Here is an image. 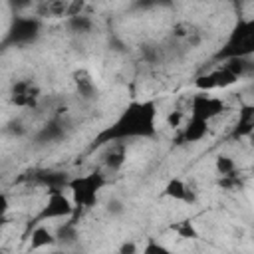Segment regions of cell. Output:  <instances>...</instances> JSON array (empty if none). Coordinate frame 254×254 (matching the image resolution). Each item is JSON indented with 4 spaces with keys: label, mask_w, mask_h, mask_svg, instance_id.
Listing matches in <instances>:
<instances>
[{
    "label": "cell",
    "mask_w": 254,
    "mask_h": 254,
    "mask_svg": "<svg viewBox=\"0 0 254 254\" xmlns=\"http://www.w3.org/2000/svg\"><path fill=\"white\" fill-rule=\"evenodd\" d=\"M42 97V87L36 79L32 77H20L10 85L8 91V99L14 107L20 109H28V107H36L38 101Z\"/></svg>",
    "instance_id": "277c9868"
},
{
    "label": "cell",
    "mask_w": 254,
    "mask_h": 254,
    "mask_svg": "<svg viewBox=\"0 0 254 254\" xmlns=\"http://www.w3.org/2000/svg\"><path fill=\"white\" fill-rule=\"evenodd\" d=\"M208 123H210V121L189 113V117H185L183 125L179 127V129H181V141H185V143H198L200 139L206 137V133H208Z\"/></svg>",
    "instance_id": "9c48e42d"
},
{
    "label": "cell",
    "mask_w": 254,
    "mask_h": 254,
    "mask_svg": "<svg viewBox=\"0 0 254 254\" xmlns=\"http://www.w3.org/2000/svg\"><path fill=\"white\" fill-rule=\"evenodd\" d=\"M165 196L177 200V202H183V204H194L196 198H198V189L192 181L189 179H183V177H173L167 185H165V190H163Z\"/></svg>",
    "instance_id": "ba28073f"
},
{
    "label": "cell",
    "mask_w": 254,
    "mask_h": 254,
    "mask_svg": "<svg viewBox=\"0 0 254 254\" xmlns=\"http://www.w3.org/2000/svg\"><path fill=\"white\" fill-rule=\"evenodd\" d=\"M75 210L73 202L69 196L64 194V189H50L48 190V200L40 212V220L46 218H62V216H69Z\"/></svg>",
    "instance_id": "8992f818"
},
{
    "label": "cell",
    "mask_w": 254,
    "mask_h": 254,
    "mask_svg": "<svg viewBox=\"0 0 254 254\" xmlns=\"http://www.w3.org/2000/svg\"><path fill=\"white\" fill-rule=\"evenodd\" d=\"M214 169H216L218 177H232V175H236V163L228 155H218L216 161H214Z\"/></svg>",
    "instance_id": "9a60e30c"
},
{
    "label": "cell",
    "mask_w": 254,
    "mask_h": 254,
    "mask_svg": "<svg viewBox=\"0 0 254 254\" xmlns=\"http://www.w3.org/2000/svg\"><path fill=\"white\" fill-rule=\"evenodd\" d=\"M54 242H56V236H54L46 226H36L34 232H32V236H30V246H32L34 250L52 246Z\"/></svg>",
    "instance_id": "5bb4252c"
},
{
    "label": "cell",
    "mask_w": 254,
    "mask_h": 254,
    "mask_svg": "<svg viewBox=\"0 0 254 254\" xmlns=\"http://www.w3.org/2000/svg\"><path fill=\"white\" fill-rule=\"evenodd\" d=\"M71 81H73L81 99H93L97 95V85H95V79H93L89 69H85V67L75 69L71 73Z\"/></svg>",
    "instance_id": "8fae6325"
},
{
    "label": "cell",
    "mask_w": 254,
    "mask_h": 254,
    "mask_svg": "<svg viewBox=\"0 0 254 254\" xmlns=\"http://www.w3.org/2000/svg\"><path fill=\"white\" fill-rule=\"evenodd\" d=\"M224 101L216 95H212V91H200L196 95H192L190 99V115L202 117L206 121H212L214 117H218L224 111Z\"/></svg>",
    "instance_id": "5b68a950"
},
{
    "label": "cell",
    "mask_w": 254,
    "mask_h": 254,
    "mask_svg": "<svg viewBox=\"0 0 254 254\" xmlns=\"http://www.w3.org/2000/svg\"><path fill=\"white\" fill-rule=\"evenodd\" d=\"M254 127V111L250 105H246L242 111H238V123H236V129H234V137H244V135H250Z\"/></svg>",
    "instance_id": "4fadbf2b"
},
{
    "label": "cell",
    "mask_w": 254,
    "mask_h": 254,
    "mask_svg": "<svg viewBox=\"0 0 254 254\" xmlns=\"http://www.w3.org/2000/svg\"><path fill=\"white\" fill-rule=\"evenodd\" d=\"M183 121H185V113H183V111H179V109L169 111V115H167V125H169V127L179 129V127L183 125Z\"/></svg>",
    "instance_id": "2e32d148"
},
{
    "label": "cell",
    "mask_w": 254,
    "mask_h": 254,
    "mask_svg": "<svg viewBox=\"0 0 254 254\" xmlns=\"http://www.w3.org/2000/svg\"><path fill=\"white\" fill-rule=\"evenodd\" d=\"M157 103L147 101H131L117 119L105 127L95 137V147H105L109 143H125L129 139H149L157 135Z\"/></svg>",
    "instance_id": "6da1fadb"
},
{
    "label": "cell",
    "mask_w": 254,
    "mask_h": 254,
    "mask_svg": "<svg viewBox=\"0 0 254 254\" xmlns=\"http://www.w3.org/2000/svg\"><path fill=\"white\" fill-rule=\"evenodd\" d=\"M107 151H105V167H109L111 171H119L123 165H125V159H127V143H109L105 145Z\"/></svg>",
    "instance_id": "7c38bea8"
},
{
    "label": "cell",
    "mask_w": 254,
    "mask_h": 254,
    "mask_svg": "<svg viewBox=\"0 0 254 254\" xmlns=\"http://www.w3.org/2000/svg\"><path fill=\"white\" fill-rule=\"evenodd\" d=\"M236 81H238V77L224 64H220L218 67H214V69L198 75L196 81H194V85L200 91H214V89H224L228 85H234Z\"/></svg>",
    "instance_id": "52a82bcc"
},
{
    "label": "cell",
    "mask_w": 254,
    "mask_h": 254,
    "mask_svg": "<svg viewBox=\"0 0 254 254\" xmlns=\"http://www.w3.org/2000/svg\"><path fill=\"white\" fill-rule=\"evenodd\" d=\"M8 210H10V200H8V196L4 192H0V222L6 220Z\"/></svg>",
    "instance_id": "e0dca14e"
},
{
    "label": "cell",
    "mask_w": 254,
    "mask_h": 254,
    "mask_svg": "<svg viewBox=\"0 0 254 254\" xmlns=\"http://www.w3.org/2000/svg\"><path fill=\"white\" fill-rule=\"evenodd\" d=\"M254 50V24L252 20H240L230 32L224 48L218 52L222 60L228 58H248Z\"/></svg>",
    "instance_id": "3957f363"
},
{
    "label": "cell",
    "mask_w": 254,
    "mask_h": 254,
    "mask_svg": "<svg viewBox=\"0 0 254 254\" xmlns=\"http://www.w3.org/2000/svg\"><path fill=\"white\" fill-rule=\"evenodd\" d=\"M40 32V22L34 18H16V22L10 26L8 32V40L22 44V42H30L38 36Z\"/></svg>",
    "instance_id": "30bf717a"
},
{
    "label": "cell",
    "mask_w": 254,
    "mask_h": 254,
    "mask_svg": "<svg viewBox=\"0 0 254 254\" xmlns=\"http://www.w3.org/2000/svg\"><path fill=\"white\" fill-rule=\"evenodd\" d=\"M105 185H107V179L103 177L101 171H91V173H85V175H77L75 179H69L65 183L75 208L95 206L97 198H99V192L103 190Z\"/></svg>",
    "instance_id": "7a4b0ae2"
}]
</instances>
